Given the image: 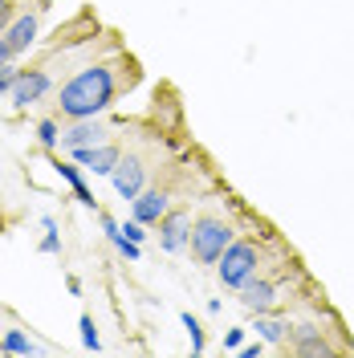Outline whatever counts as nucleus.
Masks as SVG:
<instances>
[{
    "label": "nucleus",
    "instance_id": "nucleus-21",
    "mask_svg": "<svg viewBox=\"0 0 354 358\" xmlns=\"http://www.w3.org/2000/svg\"><path fill=\"white\" fill-rule=\"evenodd\" d=\"M13 13H17V0H0V33L8 29V21H13Z\"/></svg>",
    "mask_w": 354,
    "mask_h": 358
},
{
    "label": "nucleus",
    "instance_id": "nucleus-18",
    "mask_svg": "<svg viewBox=\"0 0 354 358\" xmlns=\"http://www.w3.org/2000/svg\"><path fill=\"white\" fill-rule=\"evenodd\" d=\"M78 330H82V342H86V350H102V338H98V326H94V317H90V313H82Z\"/></svg>",
    "mask_w": 354,
    "mask_h": 358
},
{
    "label": "nucleus",
    "instance_id": "nucleus-6",
    "mask_svg": "<svg viewBox=\"0 0 354 358\" xmlns=\"http://www.w3.org/2000/svg\"><path fill=\"white\" fill-rule=\"evenodd\" d=\"M187 241H192V216L187 212H167L159 220V245L167 252H179V248H187Z\"/></svg>",
    "mask_w": 354,
    "mask_h": 358
},
{
    "label": "nucleus",
    "instance_id": "nucleus-19",
    "mask_svg": "<svg viewBox=\"0 0 354 358\" xmlns=\"http://www.w3.org/2000/svg\"><path fill=\"white\" fill-rule=\"evenodd\" d=\"M41 228H45L41 252H57V248H62V241H57V220H53V216H41Z\"/></svg>",
    "mask_w": 354,
    "mask_h": 358
},
{
    "label": "nucleus",
    "instance_id": "nucleus-1",
    "mask_svg": "<svg viewBox=\"0 0 354 358\" xmlns=\"http://www.w3.org/2000/svg\"><path fill=\"white\" fill-rule=\"evenodd\" d=\"M114 90H118L114 66H86L62 86L57 106H62V114L73 118V122H78V118H94V114H102L114 102Z\"/></svg>",
    "mask_w": 354,
    "mask_h": 358
},
{
    "label": "nucleus",
    "instance_id": "nucleus-7",
    "mask_svg": "<svg viewBox=\"0 0 354 358\" xmlns=\"http://www.w3.org/2000/svg\"><path fill=\"white\" fill-rule=\"evenodd\" d=\"M241 306L244 310H253V313H269L273 306H277V285L253 273V277L241 285Z\"/></svg>",
    "mask_w": 354,
    "mask_h": 358
},
{
    "label": "nucleus",
    "instance_id": "nucleus-9",
    "mask_svg": "<svg viewBox=\"0 0 354 358\" xmlns=\"http://www.w3.org/2000/svg\"><path fill=\"white\" fill-rule=\"evenodd\" d=\"M94 143H106V127L94 122V118H78L69 131H62V151H78V147H94Z\"/></svg>",
    "mask_w": 354,
    "mask_h": 358
},
{
    "label": "nucleus",
    "instance_id": "nucleus-4",
    "mask_svg": "<svg viewBox=\"0 0 354 358\" xmlns=\"http://www.w3.org/2000/svg\"><path fill=\"white\" fill-rule=\"evenodd\" d=\"M69 155H73L78 167H86L94 176H111L114 167H118V159H122V151L111 147V143H94V147H78V151H69Z\"/></svg>",
    "mask_w": 354,
    "mask_h": 358
},
{
    "label": "nucleus",
    "instance_id": "nucleus-3",
    "mask_svg": "<svg viewBox=\"0 0 354 358\" xmlns=\"http://www.w3.org/2000/svg\"><path fill=\"white\" fill-rule=\"evenodd\" d=\"M257 261H261V252H257L253 241H232L224 248V257L216 261V273H220V281L228 289H241L244 281L257 273Z\"/></svg>",
    "mask_w": 354,
    "mask_h": 358
},
{
    "label": "nucleus",
    "instance_id": "nucleus-11",
    "mask_svg": "<svg viewBox=\"0 0 354 358\" xmlns=\"http://www.w3.org/2000/svg\"><path fill=\"white\" fill-rule=\"evenodd\" d=\"M131 208L139 224H159L167 216V192H139L131 200Z\"/></svg>",
    "mask_w": 354,
    "mask_h": 358
},
{
    "label": "nucleus",
    "instance_id": "nucleus-24",
    "mask_svg": "<svg viewBox=\"0 0 354 358\" xmlns=\"http://www.w3.org/2000/svg\"><path fill=\"white\" fill-rule=\"evenodd\" d=\"M241 355L244 358H261L265 355V346H261V342H248V346H241Z\"/></svg>",
    "mask_w": 354,
    "mask_h": 358
},
{
    "label": "nucleus",
    "instance_id": "nucleus-14",
    "mask_svg": "<svg viewBox=\"0 0 354 358\" xmlns=\"http://www.w3.org/2000/svg\"><path fill=\"white\" fill-rule=\"evenodd\" d=\"M0 350H4V355H37V346H33L21 330H4V338H0Z\"/></svg>",
    "mask_w": 354,
    "mask_h": 358
},
{
    "label": "nucleus",
    "instance_id": "nucleus-12",
    "mask_svg": "<svg viewBox=\"0 0 354 358\" xmlns=\"http://www.w3.org/2000/svg\"><path fill=\"white\" fill-rule=\"evenodd\" d=\"M57 176L66 179L69 187H73V196H78V203H86V208H98V200H94V192L86 187V179H82V171H78V163H57Z\"/></svg>",
    "mask_w": 354,
    "mask_h": 358
},
{
    "label": "nucleus",
    "instance_id": "nucleus-17",
    "mask_svg": "<svg viewBox=\"0 0 354 358\" xmlns=\"http://www.w3.org/2000/svg\"><path fill=\"white\" fill-rule=\"evenodd\" d=\"M37 138H41V147H49V151H53V147L62 143V127H57L53 118H45V122H37Z\"/></svg>",
    "mask_w": 354,
    "mask_h": 358
},
{
    "label": "nucleus",
    "instance_id": "nucleus-15",
    "mask_svg": "<svg viewBox=\"0 0 354 358\" xmlns=\"http://www.w3.org/2000/svg\"><path fill=\"white\" fill-rule=\"evenodd\" d=\"M297 355H330V346H326V338H318L310 326H302L297 330Z\"/></svg>",
    "mask_w": 354,
    "mask_h": 358
},
{
    "label": "nucleus",
    "instance_id": "nucleus-10",
    "mask_svg": "<svg viewBox=\"0 0 354 358\" xmlns=\"http://www.w3.org/2000/svg\"><path fill=\"white\" fill-rule=\"evenodd\" d=\"M0 37H4V45L13 49V57H21L24 49L37 41V13H21V17L8 24V29H4Z\"/></svg>",
    "mask_w": 354,
    "mask_h": 358
},
{
    "label": "nucleus",
    "instance_id": "nucleus-26",
    "mask_svg": "<svg viewBox=\"0 0 354 358\" xmlns=\"http://www.w3.org/2000/svg\"><path fill=\"white\" fill-rule=\"evenodd\" d=\"M0 236H4V220H0Z\"/></svg>",
    "mask_w": 354,
    "mask_h": 358
},
{
    "label": "nucleus",
    "instance_id": "nucleus-16",
    "mask_svg": "<svg viewBox=\"0 0 354 358\" xmlns=\"http://www.w3.org/2000/svg\"><path fill=\"white\" fill-rule=\"evenodd\" d=\"M179 322H183V330H187V338H192V350L204 355V326H199V317L196 313H183Z\"/></svg>",
    "mask_w": 354,
    "mask_h": 358
},
{
    "label": "nucleus",
    "instance_id": "nucleus-2",
    "mask_svg": "<svg viewBox=\"0 0 354 358\" xmlns=\"http://www.w3.org/2000/svg\"><path fill=\"white\" fill-rule=\"evenodd\" d=\"M192 257L199 265H216L224 257V248L232 245V224L228 220H216V216H204V220L192 224Z\"/></svg>",
    "mask_w": 354,
    "mask_h": 358
},
{
    "label": "nucleus",
    "instance_id": "nucleus-25",
    "mask_svg": "<svg viewBox=\"0 0 354 358\" xmlns=\"http://www.w3.org/2000/svg\"><path fill=\"white\" fill-rule=\"evenodd\" d=\"M8 62H17V57H13V49L4 45V37H0V66H8Z\"/></svg>",
    "mask_w": 354,
    "mask_h": 358
},
{
    "label": "nucleus",
    "instance_id": "nucleus-20",
    "mask_svg": "<svg viewBox=\"0 0 354 358\" xmlns=\"http://www.w3.org/2000/svg\"><path fill=\"white\" fill-rule=\"evenodd\" d=\"M17 78H21V69L13 66V62H8V66H0V90H8V94H13Z\"/></svg>",
    "mask_w": 354,
    "mask_h": 358
},
{
    "label": "nucleus",
    "instance_id": "nucleus-5",
    "mask_svg": "<svg viewBox=\"0 0 354 358\" xmlns=\"http://www.w3.org/2000/svg\"><path fill=\"white\" fill-rule=\"evenodd\" d=\"M49 73L45 69H21V78H17V86H13V106L24 110V106H33V102H41L45 94H49Z\"/></svg>",
    "mask_w": 354,
    "mask_h": 358
},
{
    "label": "nucleus",
    "instance_id": "nucleus-8",
    "mask_svg": "<svg viewBox=\"0 0 354 358\" xmlns=\"http://www.w3.org/2000/svg\"><path fill=\"white\" fill-rule=\"evenodd\" d=\"M143 171H147V167H143V163H139L134 155L118 159V167L111 171V179H114V192H118L122 200H134V196L143 192Z\"/></svg>",
    "mask_w": 354,
    "mask_h": 358
},
{
    "label": "nucleus",
    "instance_id": "nucleus-23",
    "mask_svg": "<svg viewBox=\"0 0 354 358\" xmlns=\"http://www.w3.org/2000/svg\"><path fill=\"white\" fill-rule=\"evenodd\" d=\"M224 346H228V350H241L244 346V330H228V334H224Z\"/></svg>",
    "mask_w": 354,
    "mask_h": 358
},
{
    "label": "nucleus",
    "instance_id": "nucleus-22",
    "mask_svg": "<svg viewBox=\"0 0 354 358\" xmlns=\"http://www.w3.org/2000/svg\"><path fill=\"white\" fill-rule=\"evenodd\" d=\"M122 232H127V236H131L134 245H143V236H147V232H143V224H139V220H131V224H122Z\"/></svg>",
    "mask_w": 354,
    "mask_h": 358
},
{
    "label": "nucleus",
    "instance_id": "nucleus-13",
    "mask_svg": "<svg viewBox=\"0 0 354 358\" xmlns=\"http://www.w3.org/2000/svg\"><path fill=\"white\" fill-rule=\"evenodd\" d=\"M257 338L261 342H269V346H281L285 342V330H289V322H281V317H265V313H257Z\"/></svg>",
    "mask_w": 354,
    "mask_h": 358
}]
</instances>
